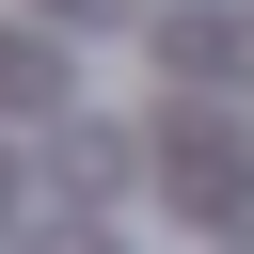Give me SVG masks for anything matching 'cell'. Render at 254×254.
Instances as JSON below:
<instances>
[{"label": "cell", "instance_id": "cell-1", "mask_svg": "<svg viewBox=\"0 0 254 254\" xmlns=\"http://www.w3.org/2000/svg\"><path fill=\"white\" fill-rule=\"evenodd\" d=\"M159 64H175V79H238V64H254V32H238V16H175V32H159Z\"/></svg>", "mask_w": 254, "mask_h": 254}, {"label": "cell", "instance_id": "cell-2", "mask_svg": "<svg viewBox=\"0 0 254 254\" xmlns=\"http://www.w3.org/2000/svg\"><path fill=\"white\" fill-rule=\"evenodd\" d=\"M48 175H64V190H127V127H111V111H79V127L48 143Z\"/></svg>", "mask_w": 254, "mask_h": 254}, {"label": "cell", "instance_id": "cell-3", "mask_svg": "<svg viewBox=\"0 0 254 254\" xmlns=\"http://www.w3.org/2000/svg\"><path fill=\"white\" fill-rule=\"evenodd\" d=\"M32 16H64V32H111V16H127V0H32Z\"/></svg>", "mask_w": 254, "mask_h": 254}, {"label": "cell", "instance_id": "cell-4", "mask_svg": "<svg viewBox=\"0 0 254 254\" xmlns=\"http://www.w3.org/2000/svg\"><path fill=\"white\" fill-rule=\"evenodd\" d=\"M32 254H111V238H95V222H79V238H64V222H48V238H32Z\"/></svg>", "mask_w": 254, "mask_h": 254}]
</instances>
